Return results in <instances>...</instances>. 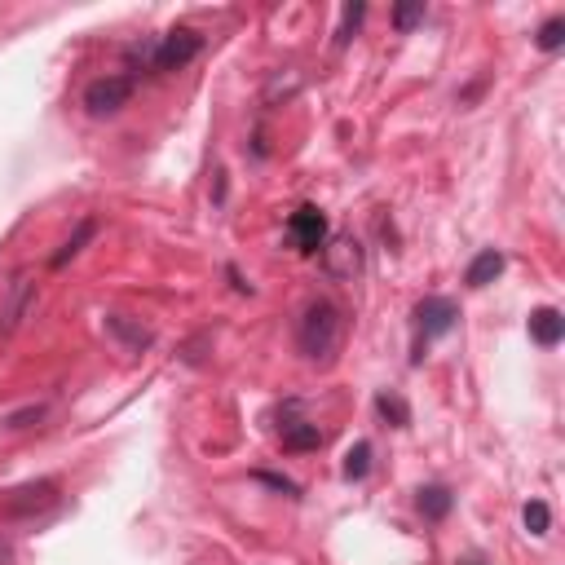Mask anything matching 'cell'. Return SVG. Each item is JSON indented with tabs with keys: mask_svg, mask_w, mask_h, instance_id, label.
<instances>
[{
	"mask_svg": "<svg viewBox=\"0 0 565 565\" xmlns=\"http://www.w3.org/2000/svg\"><path fill=\"white\" fill-rule=\"evenodd\" d=\"M535 45L543 49V53H557L561 45H565V14H552L548 23L539 27V36H535Z\"/></svg>",
	"mask_w": 565,
	"mask_h": 565,
	"instance_id": "2e32d148",
	"label": "cell"
},
{
	"mask_svg": "<svg viewBox=\"0 0 565 565\" xmlns=\"http://www.w3.org/2000/svg\"><path fill=\"white\" fill-rule=\"evenodd\" d=\"M415 23H424V0H420V5H398V9H393V27H398V31H411Z\"/></svg>",
	"mask_w": 565,
	"mask_h": 565,
	"instance_id": "d6986e66",
	"label": "cell"
},
{
	"mask_svg": "<svg viewBox=\"0 0 565 565\" xmlns=\"http://www.w3.org/2000/svg\"><path fill=\"white\" fill-rule=\"evenodd\" d=\"M106 332L120 336L129 354H142V349H151V332H146L142 323H129L124 314H106Z\"/></svg>",
	"mask_w": 565,
	"mask_h": 565,
	"instance_id": "7c38bea8",
	"label": "cell"
},
{
	"mask_svg": "<svg viewBox=\"0 0 565 565\" xmlns=\"http://www.w3.org/2000/svg\"><path fill=\"white\" fill-rule=\"evenodd\" d=\"M376 411H380V420H389V424H393V429H407V424H411L407 398H402V393H393V389L376 393Z\"/></svg>",
	"mask_w": 565,
	"mask_h": 565,
	"instance_id": "5bb4252c",
	"label": "cell"
},
{
	"mask_svg": "<svg viewBox=\"0 0 565 565\" xmlns=\"http://www.w3.org/2000/svg\"><path fill=\"white\" fill-rule=\"evenodd\" d=\"M561 336H565V318H561L557 305H543V309H535V314H530V340H535V345L557 349Z\"/></svg>",
	"mask_w": 565,
	"mask_h": 565,
	"instance_id": "ba28073f",
	"label": "cell"
},
{
	"mask_svg": "<svg viewBox=\"0 0 565 565\" xmlns=\"http://www.w3.org/2000/svg\"><path fill=\"white\" fill-rule=\"evenodd\" d=\"M199 49H204V36L190 27H173L168 36H155V40H142V45L129 49V62L142 71H151V76H168V71H181L186 62L199 58Z\"/></svg>",
	"mask_w": 565,
	"mask_h": 565,
	"instance_id": "7a4b0ae2",
	"label": "cell"
},
{
	"mask_svg": "<svg viewBox=\"0 0 565 565\" xmlns=\"http://www.w3.org/2000/svg\"><path fill=\"white\" fill-rule=\"evenodd\" d=\"M455 323H460V305H455L451 296H424V301L415 305V327H420L424 340L446 336Z\"/></svg>",
	"mask_w": 565,
	"mask_h": 565,
	"instance_id": "8992f818",
	"label": "cell"
},
{
	"mask_svg": "<svg viewBox=\"0 0 565 565\" xmlns=\"http://www.w3.org/2000/svg\"><path fill=\"white\" fill-rule=\"evenodd\" d=\"M464 565H482V561H464Z\"/></svg>",
	"mask_w": 565,
	"mask_h": 565,
	"instance_id": "603a6c76",
	"label": "cell"
},
{
	"mask_svg": "<svg viewBox=\"0 0 565 565\" xmlns=\"http://www.w3.org/2000/svg\"><path fill=\"white\" fill-rule=\"evenodd\" d=\"M323 265L332 279H354L362 270V248L358 239H349V234H336L332 243H323Z\"/></svg>",
	"mask_w": 565,
	"mask_h": 565,
	"instance_id": "52a82bcc",
	"label": "cell"
},
{
	"mask_svg": "<svg viewBox=\"0 0 565 565\" xmlns=\"http://www.w3.org/2000/svg\"><path fill=\"white\" fill-rule=\"evenodd\" d=\"M226 279L234 283V292H252V283H243V274H239V265H226Z\"/></svg>",
	"mask_w": 565,
	"mask_h": 565,
	"instance_id": "7402d4cb",
	"label": "cell"
},
{
	"mask_svg": "<svg viewBox=\"0 0 565 565\" xmlns=\"http://www.w3.org/2000/svg\"><path fill=\"white\" fill-rule=\"evenodd\" d=\"M129 98H133V76H98L84 89V111L93 120H106V115H120Z\"/></svg>",
	"mask_w": 565,
	"mask_h": 565,
	"instance_id": "3957f363",
	"label": "cell"
},
{
	"mask_svg": "<svg viewBox=\"0 0 565 565\" xmlns=\"http://www.w3.org/2000/svg\"><path fill=\"white\" fill-rule=\"evenodd\" d=\"M287 239H292L296 252H305V257H314V252H323L327 243V217L323 208H296L292 217H287Z\"/></svg>",
	"mask_w": 565,
	"mask_h": 565,
	"instance_id": "5b68a950",
	"label": "cell"
},
{
	"mask_svg": "<svg viewBox=\"0 0 565 565\" xmlns=\"http://www.w3.org/2000/svg\"><path fill=\"white\" fill-rule=\"evenodd\" d=\"M323 446V429L309 420H296V424H283V451L301 455V451H318Z\"/></svg>",
	"mask_w": 565,
	"mask_h": 565,
	"instance_id": "4fadbf2b",
	"label": "cell"
},
{
	"mask_svg": "<svg viewBox=\"0 0 565 565\" xmlns=\"http://www.w3.org/2000/svg\"><path fill=\"white\" fill-rule=\"evenodd\" d=\"M31 309H36V283H31V274H18V279L5 287V296H0V340L14 336L18 327L27 323Z\"/></svg>",
	"mask_w": 565,
	"mask_h": 565,
	"instance_id": "277c9868",
	"label": "cell"
},
{
	"mask_svg": "<svg viewBox=\"0 0 565 565\" xmlns=\"http://www.w3.org/2000/svg\"><path fill=\"white\" fill-rule=\"evenodd\" d=\"M521 521H526L530 535H548V526H552V508L543 504V499H530V504L521 508Z\"/></svg>",
	"mask_w": 565,
	"mask_h": 565,
	"instance_id": "e0dca14e",
	"label": "cell"
},
{
	"mask_svg": "<svg viewBox=\"0 0 565 565\" xmlns=\"http://www.w3.org/2000/svg\"><path fill=\"white\" fill-rule=\"evenodd\" d=\"M371 455H376V451H371V442H354V446H349V451H345V477H349V482H362V477L371 473Z\"/></svg>",
	"mask_w": 565,
	"mask_h": 565,
	"instance_id": "9a60e30c",
	"label": "cell"
},
{
	"mask_svg": "<svg viewBox=\"0 0 565 565\" xmlns=\"http://www.w3.org/2000/svg\"><path fill=\"white\" fill-rule=\"evenodd\" d=\"M362 14H367V5H345V14H340V27H336V49H345L349 40H354Z\"/></svg>",
	"mask_w": 565,
	"mask_h": 565,
	"instance_id": "ac0fdd59",
	"label": "cell"
},
{
	"mask_svg": "<svg viewBox=\"0 0 565 565\" xmlns=\"http://www.w3.org/2000/svg\"><path fill=\"white\" fill-rule=\"evenodd\" d=\"M257 482H265V486H274V490H283V495H301V486L292 482V477H283V473H265V468H257Z\"/></svg>",
	"mask_w": 565,
	"mask_h": 565,
	"instance_id": "ffe728a7",
	"label": "cell"
},
{
	"mask_svg": "<svg viewBox=\"0 0 565 565\" xmlns=\"http://www.w3.org/2000/svg\"><path fill=\"white\" fill-rule=\"evenodd\" d=\"M40 415H45V407H27V411L9 415V420H5V429H27V420H40Z\"/></svg>",
	"mask_w": 565,
	"mask_h": 565,
	"instance_id": "44dd1931",
	"label": "cell"
},
{
	"mask_svg": "<svg viewBox=\"0 0 565 565\" xmlns=\"http://www.w3.org/2000/svg\"><path fill=\"white\" fill-rule=\"evenodd\" d=\"M296 349L314 367H332L345 349V309L336 301H309L296 323Z\"/></svg>",
	"mask_w": 565,
	"mask_h": 565,
	"instance_id": "6da1fadb",
	"label": "cell"
},
{
	"mask_svg": "<svg viewBox=\"0 0 565 565\" xmlns=\"http://www.w3.org/2000/svg\"><path fill=\"white\" fill-rule=\"evenodd\" d=\"M93 239H98V221H93V217H84L80 226H76V234H71V239L62 243V248L49 257V265H53V270H62V265H67V261H76V257H80L84 248H89Z\"/></svg>",
	"mask_w": 565,
	"mask_h": 565,
	"instance_id": "8fae6325",
	"label": "cell"
},
{
	"mask_svg": "<svg viewBox=\"0 0 565 565\" xmlns=\"http://www.w3.org/2000/svg\"><path fill=\"white\" fill-rule=\"evenodd\" d=\"M499 274H504V252H499V248H482L473 261H468L464 283L477 292V287H490V283H495Z\"/></svg>",
	"mask_w": 565,
	"mask_h": 565,
	"instance_id": "9c48e42d",
	"label": "cell"
},
{
	"mask_svg": "<svg viewBox=\"0 0 565 565\" xmlns=\"http://www.w3.org/2000/svg\"><path fill=\"white\" fill-rule=\"evenodd\" d=\"M415 508L424 513V521H442L446 513L455 508V495H451V486H420L415 490Z\"/></svg>",
	"mask_w": 565,
	"mask_h": 565,
	"instance_id": "30bf717a",
	"label": "cell"
}]
</instances>
